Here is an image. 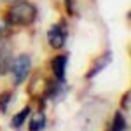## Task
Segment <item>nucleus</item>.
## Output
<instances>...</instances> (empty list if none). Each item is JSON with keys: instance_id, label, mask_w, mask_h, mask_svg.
Masks as SVG:
<instances>
[{"instance_id": "11", "label": "nucleus", "mask_w": 131, "mask_h": 131, "mask_svg": "<svg viewBox=\"0 0 131 131\" xmlns=\"http://www.w3.org/2000/svg\"><path fill=\"white\" fill-rule=\"evenodd\" d=\"M129 98H131L129 93H124V96H122V100H121V107L124 110H129Z\"/></svg>"}, {"instance_id": "10", "label": "nucleus", "mask_w": 131, "mask_h": 131, "mask_svg": "<svg viewBox=\"0 0 131 131\" xmlns=\"http://www.w3.org/2000/svg\"><path fill=\"white\" fill-rule=\"evenodd\" d=\"M10 100H12V93H10V91H4V93L0 94V112H2V114L7 112V107H9Z\"/></svg>"}, {"instance_id": "7", "label": "nucleus", "mask_w": 131, "mask_h": 131, "mask_svg": "<svg viewBox=\"0 0 131 131\" xmlns=\"http://www.w3.org/2000/svg\"><path fill=\"white\" fill-rule=\"evenodd\" d=\"M30 114H31V108L30 107H25L21 112H18L14 117H12V121H10V126L12 128H21L23 124H25V121L30 117Z\"/></svg>"}, {"instance_id": "8", "label": "nucleus", "mask_w": 131, "mask_h": 131, "mask_svg": "<svg viewBox=\"0 0 131 131\" xmlns=\"http://www.w3.org/2000/svg\"><path fill=\"white\" fill-rule=\"evenodd\" d=\"M44 128H46V114H44V112H39L37 115L31 117L28 129L30 131H42Z\"/></svg>"}, {"instance_id": "3", "label": "nucleus", "mask_w": 131, "mask_h": 131, "mask_svg": "<svg viewBox=\"0 0 131 131\" xmlns=\"http://www.w3.org/2000/svg\"><path fill=\"white\" fill-rule=\"evenodd\" d=\"M67 37H68L67 28H65V25H61V23L52 25L49 28V31H47V42H49V46L52 49H61V47L67 44Z\"/></svg>"}, {"instance_id": "1", "label": "nucleus", "mask_w": 131, "mask_h": 131, "mask_svg": "<svg viewBox=\"0 0 131 131\" xmlns=\"http://www.w3.org/2000/svg\"><path fill=\"white\" fill-rule=\"evenodd\" d=\"M37 19V7L26 2V0H18L12 2V5L4 16V23L7 26H30Z\"/></svg>"}, {"instance_id": "13", "label": "nucleus", "mask_w": 131, "mask_h": 131, "mask_svg": "<svg viewBox=\"0 0 131 131\" xmlns=\"http://www.w3.org/2000/svg\"><path fill=\"white\" fill-rule=\"evenodd\" d=\"M65 5H67V10L70 12V14H73V0H65Z\"/></svg>"}, {"instance_id": "4", "label": "nucleus", "mask_w": 131, "mask_h": 131, "mask_svg": "<svg viewBox=\"0 0 131 131\" xmlns=\"http://www.w3.org/2000/svg\"><path fill=\"white\" fill-rule=\"evenodd\" d=\"M110 61H112V51H105L103 54H101L98 60L93 63V67H91V70L86 73V79L88 81H91V79H94L98 73H100L101 70H105L108 65H110Z\"/></svg>"}, {"instance_id": "6", "label": "nucleus", "mask_w": 131, "mask_h": 131, "mask_svg": "<svg viewBox=\"0 0 131 131\" xmlns=\"http://www.w3.org/2000/svg\"><path fill=\"white\" fill-rule=\"evenodd\" d=\"M10 63H12L10 51L5 47H0V75H4L10 70Z\"/></svg>"}, {"instance_id": "9", "label": "nucleus", "mask_w": 131, "mask_h": 131, "mask_svg": "<svg viewBox=\"0 0 131 131\" xmlns=\"http://www.w3.org/2000/svg\"><path fill=\"white\" fill-rule=\"evenodd\" d=\"M128 129V122L124 119V115H122L121 112H117L115 115H114V122H112V131H126Z\"/></svg>"}, {"instance_id": "12", "label": "nucleus", "mask_w": 131, "mask_h": 131, "mask_svg": "<svg viewBox=\"0 0 131 131\" xmlns=\"http://www.w3.org/2000/svg\"><path fill=\"white\" fill-rule=\"evenodd\" d=\"M7 35H9V28H7V25H0V40H4Z\"/></svg>"}, {"instance_id": "2", "label": "nucleus", "mask_w": 131, "mask_h": 131, "mask_svg": "<svg viewBox=\"0 0 131 131\" xmlns=\"http://www.w3.org/2000/svg\"><path fill=\"white\" fill-rule=\"evenodd\" d=\"M31 68V58L28 54H19L18 58H14L12 63H10V72H12V79H14V84L19 86L26 81L28 73H30Z\"/></svg>"}, {"instance_id": "5", "label": "nucleus", "mask_w": 131, "mask_h": 131, "mask_svg": "<svg viewBox=\"0 0 131 131\" xmlns=\"http://www.w3.org/2000/svg\"><path fill=\"white\" fill-rule=\"evenodd\" d=\"M67 63H68V56L67 54H58L51 60V70L54 73L56 81H65V72H67Z\"/></svg>"}, {"instance_id": "14", "label": "nucleus", "mask_w": 131, "mask_h": 131, "mask_svg": "<svg viewBox=\"0 0 131 131\" xmlns=\"http://www.w3.org/2000/svg\"><path fill=\"white\" fill-rule=\"evenodd\" d=\"M2 2H10L12 4V2H18V0H2Z\"/></svg>"}]
</instances>
